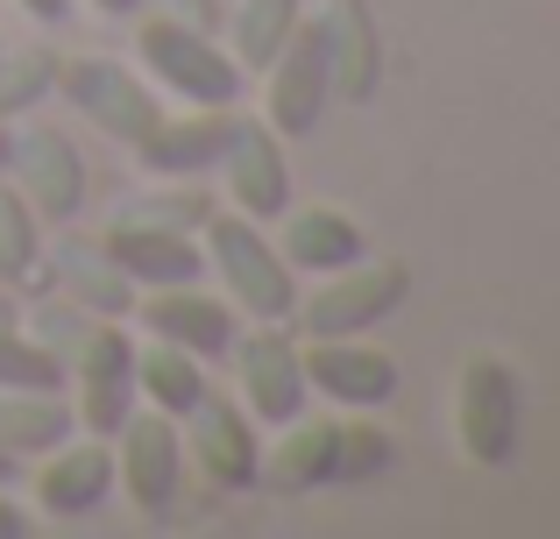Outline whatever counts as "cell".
<instances>
[{
    "mask_svg": "<svg viewBox=\"0 0 560 539\" xmlns=\"http://www.w3.org/2000/svg\"><path fill=\"white\" fill-rule=\"evenodd\" d=\"M206 242L199 256L213 263V277L228 284V305H242V313H256L262 327H277V319L299 313V284H291V263L270 249V235H262L248 213H206Z\"/></svg>",
    "mask_w": 560,
    "mask_h": 539,
    "instance_id": "cell-1",
    "label": "cell"
},
{
    "mask_svg": "<svg viewBox=\"0 0 560 539\" xmlns=\"http://www.w3.org/2000/svg\"><path fill=\"white\" fill-rule=\"evenodd\" d=\"M136 50H142V71L164 93H178L185 107H234V93H242V65L185 14H150L136 28Z\"/></svg>",
    "mask_w": 560,
    "mask_h": 539,
    "instance_id": "cell-2",
    "label": "cell"
},
{
    "mask_svg": "<svg viewBox=\"0 0 560 539\" xmlns=\"http://www.w3.org/2000/svg\"><path fill=\"white\" fill-rule=\"evenodd\" d=\"M262 79H270V136L277 142L313 136L334 107V28L299 14V28L284 36V50L270 57Z\"/></svg>",
    "mask_w": 560,
    "mask_h": 539,
    "instance_id": "cell-3",
    "label": "cell"
},
{
    "mask_svg": "<svg viewBox=\"0 0 560 539\" xmlns=\"http://www.w3.org/2000/svg\"><path fill=\"white\" fill-rule=\"evenodd\" d=\"M454 441L476 469H504L518 455V376L497 355H468L454 390Z\"/></svg>",
    "mask_w": 560,
    "mask_h": 539,
    "instance_id": "cell-4",
    "label": "cell"
},
{
    "mask_svg": "<svg viewBox=\"0 0 560 539\" xmlns=\"http://www.w3.org/2000/svg\"><path fill=\"white\" fill-rule=\"evenodd\" d=\"M411 291V270L405 263H348V270H327V284L299 305V327L313 341H334V333H370L383 313H397Z\"/></svg>",
    "mask_w": 560,
    "mask_h": 539,
    "instance_id": "cell-5",
    "label": "cell"
},
{
    "mask_svg": "<svg viewBox=\"0 0 560 539\" xmlns=\"http://www.w3.org/2000/svg\"><path fill=\"white\" fill-rule=\"evenodd\" d=\"M114 483L136 497V512H150V518H164L171 504H178V469H185V433H178V419H164L150 405V412H128L121 419V433H114Z\"/></svg>",
    "mask_w": 560,
    "mask_h": 539,
    "instance_id": "cell-6",
    "label": "cell"
},
{
    "mask_svg": "<svg viewBox=\"0 0 560 539\" xmlns=\"http://www.w3.org/2000/svg\"><path fill=\"white\" fill-rule=\"evenodd\" d=\"M57 93H65L71 107L100 128V136L128 142V150H136V142L164 121V107H156L150 85H142L136 71L107 65V57H79V65H65V71H57Z\"/></svg>",
    "mask_w": 560,
    "mask_h": 539,
    "instance_id": "cell-7",
    "label": "cell"
},
{
    "mask_svg": "<svg viewBox=\"0 0 560 539\" xmlns=\"http://www.w3.org/2000/svg\"><path fill=\"white\" fill-rule=\"evenodd\" d=\"M100 256H107L114 277H128V284H142V291H156V284H199V277H206L199 242H191L185 227H171V221H150V213L114 221L107 235H100Z\"/></svg>",
    "mask_w": 560,
    "mask_h": 539,
    "instance_id": "cell-8",
    "label": "cell"
},
{
    "mask_svg": "<svg viewBox=\"0 0 560 539\" xmlns=\"http://www.w3.org/2000/svg\"><path fill=\"white\" fill-rule=\"evenodd\" d=\"M305 390L327 405H348V412H376V405L397 398V362L383 348L355 341V333H334V341H305Z\"/></svg>",
    "mask_w": 560,
    "mask_h": 539,
    "instance_id": "cell-9",
    "label": "cell"
},
{
    "mask_svg": "<svg viewBox=\"0 0 560 539\" xmlns=\"http://www.w3.org/2000/svg\"><path fill=\"white\" fill-rule=\"evenodd\" d=\"M178 426H191V455H199L206 483L213 490H256V469H262V426L242 412L234 398H213L206 390L199 405L178 419Z\"/></svg>",
    "mask_w": 560,
    "mask_h": 539,
    "instance_id": "cell-10",
    "label": "cell"
},
{
    "mask_svg": "<svg viewBox=\"0 0 560 539\" xmlns=\"http://www.w3.org/2000/svg\"><path fill=\"white\" fill-rule=\"evenodd\" d=\"M136 405H142V390H136V341H128L121 327H93L85 348H79V426L100 433V441H114Z\"/></svg>",
    "mask_w": 560,
    "mask_h": 539,
    "instance_id": "cell-11",
    "label": "cell"
},
{
    "mask_svg": "<svg viewBox=\"0 0 560 539\" xmlns=\"http://www.w3.org/2000/svg\"><path fill=\"white\" fill-rule=\"evenodd\" d=\"M234 355H242V412L256 419V426H291V419L305 412V362H299V341L291 333H248V341H234Z\"/></svg>",
    "mask_w": 560,
    "mask_h": 539,
    "instance_id": "cell-12",
    "label": "cell"
},
{
    "mask_svg": "<svg viewBox=\"0 0 560 539\" xmlns=\"http://www.w3.org/2000/svg\"><path fill=\"white\" fill-rule=\"evenodd\" d=\"M142 327H150L156 341L199 355V362L234 355V333H242L234 327V305L213 298V291H199V284H156L150 298H142Z\"/></svg>",
    "mask_w": 560,
    "mask_h": 539,
    "instance_id": "cell-13",
    "label": "cell"
},
{
    "mask_svg": "<svg viewBox=\"0 0 560 539\" xmlns=\"http://www.w3.org/2000/svg\"><path fill=\"white\" fill-rule=\"evenodd\" d=\"M220 178H228L234 213H248V221H277L291 207V171H284L270 121H234L228 150H220Z\"/></svg>",
    "mask_w": 560,
    "mask_h": 539,
    "instance_id": "cell-14",
    "label": "cell"
},
{
    "mask_svg": "<svg viewBox=\"0 0 560 539\" xmlns=\"http://www.w3.org/2000/svg\"><path fill=\"white\" fill-rule=\"evenodd\" d=\"M234 121H242L234 107H199V114H185V121L164 114V121L136 142V156H142V171H156V178H199V171L220 164Z\"/></svg>",
    "mask_w": 560,
    "mask_h": 539,
    "instance_id": "cell-15",
    "label": "cell"
},
{
    "mask_svg": "<svg viewBox=\"0 0 560 539\" xmlns=\"http://www.w3.org/2000/svg\"><path fill=\"white\" fill-rule=\"evenodd\" d=\"M107 490H114V447L100 441V433L85 447L57 441V455L36 469V504L50 518H93L100 504H107Z\"/></svg>",
    "mask_w": 560,
    "mask_h": 539,
    "instance_id": "cell-16",
    "label": "cell"
},
{
    "mask_svg": "<svg viewBox=\"0 0 560 539\" xmlns=\"http://www.w3.org/2000/svg\"><path fill=\"white\" fill-rule=\"evenodd\" d=\"M284 221V242H277V256H284L291 270L305 277H327V270H348L370 256V242H362V227L348 221L341 207H299V213H277Z\"/></svg>",
    "mask_w": 560,
    "mask_h": 539,
    "instance_id": "cell-17",
    "label": "cell"
},
{
    "mask_svg": "<svg viewBox=\"0 0 560 539\" xmlns=\"http://www.w3.org/2000/svg\"><path fill=\"white\" fill-rule=\"evenodd\" d=\"M8 171H22V185H28L22 199L43 213V221H65V213L79 207V192H85V171H79V156H71V142L57 136V128H28V136L8 150Z\"/></svg>",
    "mask_w": 560,
    "mask_h": 539,
    "instance_id": "cell-18",
    "label": "cell"
},
{
    "mask_svg": "<svg viewBox=\"0 0 560 539\" xmlns=\"http://www.w3.org/2000/svg\"><path fill=\"white\" fill-rule=\"evenodd\" d=\"M277 433H284V441H277V447H262L256 483L284 490V497L334 483V455H341V426H334V419H305V412H299L291 426H277Z\"/></svg>",
    "mask_w": 560,
    "mask_h": 539,
    "instance_id": "cell-19",
    "label": "cell"
},
{
    "mask_svg": "<svg viewBox=\"0 0 560 539\" xmlns=\"http://www.w3.org/2000/svg\"><path fill=\"white\" fill-rule=\"evenodd\" d=\"M136 390H142V405H156L164 419H185L191 405L206 398V362L185 355V348H171V341H150V348H136Z\"/></svg>",
    "mask_w": 560,
    "mask_h": 539,
    "instance_id": "cell-20",
    "label": "cell"
},
{
    "mask_svg": "<svg viewBox=\"0 0 560 539\" xmlns=\"http://www.w3.org/2000/svg\"><path fill=\"white\" fill-rule=\"evenodd\" d=\"M299 28V0H242L234 14V65L242 71H270V57L284 50V36Z\"/></svg>",
    "mask_w": 560,
    "mask_h": 539,
    "instance_id": "cell-21",
    "label": "cell"
},
{
    "mask_svg": "<svg viewBox=\"0 0 560 539\" xmlns=\"http://www.w3.org/2000/svg\"><path fill=\"white\" fill-rule=\"evenodd\" d=\"M0 390H43V398H57V390H71V370L50 341H28V333H14L0 319Z\"/></svg>",
    "mask_w": 560,
    "mask_h": 539,
    "instance_id": "cell-22",
    "label": "cell"
},
{
    "mask_svg": "<svg viewBox=\"0 0 560 539\" xmlns=\"http://www.w3.org/2000/svg\"><path fill=\"white\" fill-rule=\"evenodd\" d=\"M71 433V412L43 390H0V447H57Z\"/></svg>",
    "mask_w": 560,
    "mask_h": 539,
    "instance_id": "cell-23",
    "label": "cell"
},
{
    "mask_svg": "<svg viewBox=\"0 0 560 539\" xmlns=\"http://www.w3.org/2000/svg\"><path fill=\"white\" fill-rule=\"evenodd\" d=\"M36 249H43L36 207H28L14 185H0V277H28L36 270Z\"/></svg>",
    "mask_w": 560,
    "mask_h": 539,
    "instance_id": "cell-24",
    "label": "cell"
},
{
    "mask_svg": "<svg viewBox=\"0 0 560 539\" xmlns=\"http://www.w3.org/2000/svg\"><path fill=\"white\" fill-rule=\"evenodd\" d=\"M57 71H50V57H36V50H0V121H8L14 107H28V99L43 93V85H50Z\"/></svg>",
    "mask_w": 560,
    "mask_h": 539,
    "instance_id": "cell-25",
    "label": "cell"
},
{
    "mask_svg": "<svg viewBox=\"0 0 560 539\" xmlns=\"http://www.w3.org/2000/svg\"><path fill=\"white\" fill-rule=\"evenodd\" d=\"M390 469V441L370 426H341V455H334V483H362V476Z\"/></svg>",
    "mask_w": 560,
    "mask_h": 539,
    "instance_id": "cell-26",
    "label": "cell"
},
{
    "mask_svg": "<svg viewBox=\"0 0 560 539\" xmlns=\"http://www.w3.org/2000/svg\"><path fill=\"white\" fill-rule=\"evenodd\" d=\"M22 14H36V22H65L71 14V0H14Z\"/></svg>",
    "mask_w": 560,
    "mask_h": 539,
    "instance_id": "cell-27",
    "label": "cell"
},
{
    "mask_svg": "<svg viewBox=\"0 0 560 539\" xmlns=\"http://www.w3.org/2000/svg\"><path fill=\"white\" fill-rule=\"evenodd\" d=\"M22 532H28V518L14 512V504H0V539H22Z\"/></svg>",
    "mask_w": 560,
    "mask_h": 539,
    "instance_id": "cell-28",
    "label": "cell"
},
{
    "mask_svg": "<svg viewBox=\"0 0 560 539\" xmlns=\"http://www.w3.org/2000/svg\"><path fill=\"white\" fill-rule=\"evenodd\" d=\"M93 8H100V14H136L142 0H93Z\"/></svg>",
    "mask_w": 560,
    "mask_h": 539,
    "instance_id": "cell-29",
    "label": "cell"
},
{
    "mask_svg": "<svg viewBox=\"0 0 560 539\" xmlns=\"http://www.w3.org/2000/svg\"><path fill=\"white\" fill-rule=\"evenodd\" d=\"M14 483V455H8V447H0V490H8Z\"/></svg>",
    "mask_w": 560,
    "mask_h": 539,
    "instance_id": "cell-30",
    "label": "cell"
}]
</instances>
